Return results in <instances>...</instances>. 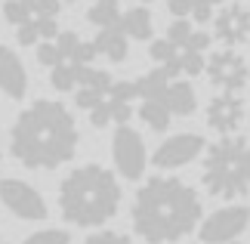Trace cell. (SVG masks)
Returning <instances> with one entry per match:
<instances>
[{
	"label": "cell",
	"instance_id": "obj_1",
	"mask_svg": "<svg viewBox=\"0 0 250 244\" xmlns=\"http://www.w3.org/2000/svg\"><path fill=\"white\" fill-rule=\"evenodd\" d=\"M81 130L71 109L56 99H34L9 127V155L28 170H56L74 158Z\"/></svg>",
	"mask_w": 250,
	"mask_h": 244
},
{
	"label": "cell",
	"instance_id": "obj_2",
	"mask_svg": "<svg viewBox=\"0 0 250 244\" xmlns=\"http://www.w3.org/2000/svg\"><path fill=\"white\" fill-rule=\"evenodd\" d=\"M133 232L148 244H176L198 232L204 220V201L195 185L179 177H151L133 198Z\"/></svg>",
	"mask_w": 250,
	"mask_h": 244
},
{
	"label": "cell",
	"instance_id": "obj_3",
	"mask_svg": "<svg viewBox=\"0 0 250 244\" xmlns=\"http://www.w3.org/2000/svg\"><path fill=\"white\" fill-rule=\"evenodd\" d=\"M59 213L68 226L99 229L121 210V182L102 164H81L68 170L56 192Z\"/></svg>",
	"mask_w": 250,
	"mask_h": 244
},
{
	"label": "cell",
	"instance_id": "obj_4",
	"mask_svg": "<svg viewBox=\"0 0 250 244\" xmlns=\"http://www.w3.org/2000/svg\"><path fill=\"white\" fill-rule=\"evenodd\" d=\"M201 182L207 195L223 201H238L250 195V139L244 136H219L204 149Z\"/></svg>",
	"mask_w": 250,
	"mask_h": 244
},
{
	"label": "cell",
	"instance_id": "obj_5",
	"mask_svg": "<svg viewBox=\"0 0 250 244\" xmlns=\"http://www.w3.org/2000/svg\"><path fill=\"white\" fill-rule=\"evenodd\" d=\"M59 9L62 0H6L3 19L13 25L19 46H37L62 31Z\"/></svg>",
	"mask_w": 250,
	"mask_h": 244
},
{
	"label": "cell",
	"instance_id": "obj_6",
	"mask_svg": "<svg viewBox=\"0 0 250 244\" xmlns=\"http://www.w3.org/2000/svg\"><path fill=\"white\" fill-rule=\"evenodd\" d=\"M53 44H56V65L50 68V87L59 93H74L78 84L86 77V71L93 68V62L99 59L96 46L93 41H83L71 28H62L53 37Z\"/></svg>",
	"mask_w": 250,
	"mask_h": 244
},
{
	"label": "cell",
	"instance_id": "obj_7",
	"mask_svg": "<svg viewBox=\"0 0 250 244\" xmlns=\"http://www.w3.org/2000/svg\"><path fill=\"white\" fill-rule=\"evenodd\" d=\"M111 161H114L118 177L130 179V182L142 179V173H146V167H148L146 139H142V133L133 130L130 124L114 127V133H111Z\"/></svg>",
	"mask_w": 250,
	"mask_h": 244
},
{
	"label": "cell",
	"instance_id": "obj_8",
	"mask_svg": "<svg viewBox=\"0 0 250 244\" xmlns=\"http://www.w3.org/2000/svg\"><path fill=\"white\" fill-rule=\"evenodd\" d=\"M0 204H3L16 220H25V222H43L50 217V204L43 201V195L37 192L31 182L16 179V177L0 179Z\"/></svg>",
	"mask_w": 250,
	"mask_h": 244
},
{
	"label": "cell",
	"instance_id": "obj_9",
	"mask_svg": "<svg viewBox=\"0 0 250 244\" xmlns=\"http://www.w3.org/2000/svg\"><path fill=\"white\" fill-rule=\"evenodd\" d=\"M204 71H207V81L213 84L219 93H241L247 87V81H250L247 59L238 50H229V46L207 53Z\"/></svg>",
	"mask_w": 250,
	"mask_h": 244
},
{
	"label": "cell",
	"instance_id": "obj_10",
	"mask_svg": "<svg viewBox=\"0 0 250 244\" xmlns=\"http://www.w3.org/2000/svg\"><path fill=\"white\" fill-rule=\"evenodd\" d=\"M247 226H250V207L247 204H229V207H219L201 220L198 238L204 244H232L238 241V235H244Z\"/></svg>",
	"mask_w": 250,
	"mask_h": 244
},
{
	"label": "cell",
	"instance_id": "obj_11",
	"mask_svg": "<svg viewBox=\"0 0 250 244\" xmlns=\"http://www.w3.org/2000/svg\"><path fill=\"white\" fill-rule=\"evenodd\" d=\"M133 102H136V84L133 81H118L114 77L111 90L105 93V99L96 105L90 114V124L105 130V127H124L133 121Z\"/></svg>",
	"mask_w": 250,
	"mask_h": 244
},
{
	"label": "cell",
	"instance_id": "obj_12",
	"mask_svg": "<svg viewBox=\"0 0 250 244\" xmlns=\"http://www.w3.org/2000/svg\"><path fill=\"white\" fill-rule=\"evenodd\" d=\"M207 149L204 136L201 133H176L164 139L158 145L155 152H151V164H155L158 170H179V167H188L195 158H201Z\"/></svg>",
	"mask_w": 250,
	"mask_h": 244
},
{
	"label": "cell",
	"instance_id": "obj_13",
	"mask_svg": "<svg viewBox=\"0 0 250 244\" xmlns=\"http://www.w3.org/2000/svg\"><path fill=\"white\" fill-rule=\"evenodd\" d=\"M213 37L229 50H238L250 41V6L247 3H226L213 16Z\"/></svg>",
	"mask_w": 250,
	"mask_h": 244
},
{
	"label": "cell",
	"instance_id": "obj_14",
	"mask_svg": "<svg viewBox=\"0 0 250 244\" xmlns=\"http://www.w3.org/2000/svg\"><path fill=\"white\" fill-rule=\"evenodd\" d=\"M244 114H247V109L238 93H216L204 109V121L219 136H235L244 124Z\"/></svg>",
	"mask_w": 250,
	"mask_h": 244
},
{
	"label": "cell",
	"instance_id": "obj_15",
	"mask_svg": "<svg viewBox=\"0 0 250 244\" xmlns=\"http://www.w3.org/2000/svg\"><path fill=\"white\" fill-rule=\"evenodd\" d=\"M0 93L13 102H22L28 96V71L13 46L0 44Z\"/></svg>",
	"mask_w": 250,
	"mask_h": 244
},
{
	"label": "cell",
	"instance_id": "obj_16",
	"mask_svg": "<svg viewBox=\"0 0 250 244\" xmlns=\"http://www.w3.org/2000/svg\"><path fill=\"white\" fill-rule=\"evenodd\" d=\"M111 84H114L111 71H105V68H90L86 77L78 84V90H74V105L83 109V111H93L96 105L105 99V93L111 90Z\"/></svg>",
	"mask_w": 250,
	"mask_h": 244
},
{
	"label": "cell",
	"instance_id": "obj_17",
	"mask_svg": "<svg viewBox=\"0 0 250 244\" xmlns=\"http://www.w3.org/2000/svg\"><path fill=\"white\" fill-rule=\"evenodd\" d=\"M164 102H167L173 118H191L198 111V93L191 87V81H186V77H176V81L167 84Z\"/></svg>",
	"mask_w": 250,
	"mask_h": 244
},
{
	"label": "cell",
	"instance_id": "obj_18",
	"mask_svg": "<svg viewBox=\"0 0 250 244\" xmlns=\"http://www.w3.org/2000/svg\"><path fill=\"white\" fill-rule=\"evenodd\" d=\"M121 31L127 34V41H151L155 37V16L148 6H130L121 13Z\"/></svg>",
	"mask_w": 250,
	"mask_h": 244
},
{
	"label": "cell",
	"instance_id": "obj_19",
	"mask_svg": "<svg viewBox=\"0 0 250 244\" xmlns=\"http://www.w3.org/2000/svg\"><path fill=\"white\" fill-rule=\"evenodd\" d=\"M93 46H96V56H102V59H108L114 65L124 62L130 53V41L121 28H99L93 37Z\"/></svg>",
	"mask_w": 250,
	"mask_h": 244
},
{
	"label": "cell",
	"instance_id": "obj_20",
	"mask_svg": "<svg viewBox=\"0 0 250 244\" xmlns=\"http://www.w3.org/2000/svg\"><path fill=\"white\" fill-rule=\"evenodd\" d=\"M136 114L142 118V124H146L148 130H155V133H164L170 127V121H173V114H170L164 99H139Z\"/></svg>",
	"mask_w": 250,
	"mask_h": 244
},
{
	"label": "cell",
	"instance_id": "obj_21",
	"mask_svg": "<svg viewBox=\"0 0 250 244\" xmlns=\"http://www.w3.org/2000/svg\"><path fill=\"white\" fill-rule=\"evenodd\" d=\"M121 3L118 0H93L90 9H86V19L96 25V31L99 28H121Z\"/></svg>",
	"mask_w": 250,
	"mask_h": 244
},
{
	"label": "cell",
	"instance_id": "obj_22",
	"mask_svg": "<svg viewBox=\"0 0 250 244\" xmlns=\"http://www.w3.org/2000/svg\"><path fill=\"white\" fill-rule=\"evenodd\" d=\"M22 244H71V232L68 229H37Z\"/></svg>",
	"mask_w": 250,
	"mask_h": 244
},
{
	"label": "cell",
	"instance_id": "obj_23",
	"mask_svg": "<svg viewBox=\"0 0 250 244\" xmlns=\"http://www.w3.org/2000/svg\"><path fill=\"white\" fill-rule=\"evenodd\" d=\"M83 244H136L130 235H124V232H114V229H99L93 232L90 238H86Z\"/></svg>",
	"mask_w": 250,
	"mask_h": 244
},
{
	"label": "cell",
	"instance_id": "obj_24",
	"mask_svg": "<svg viewBox=\"0 0 250 244\" xmlns=\"http://www.w3.org/2000/svg\"><path fill=\"white\" fill-rule=\"evenodd\" d=\"M0 164H3V139H0Z\"/></svg>",
	"mask_w": 250,
	"mask_h": 244
},
{
	"label": "cell",
	"instance_id": "obj_25",
	"mask_svg": "<svg viewBox=\"0 0 250 244\" xmlns=\"http://www.w3.org/2000/svg\"><path fill=\"white\" fill-rule=\"evenodd\" d=\"M139 3H142V6H146V3H155V0H139Z\"/></svg>",
	"mask_w": 250,
	"mask_h": 244
},
{
	"label": "cell",
	"instance_id": "obj_26",
	"mask_svg": "<svg viewBox=\"0 0 250 244\" xmlns=\"http://www.w3.org/2000/svg\"><path fill=\"white\" fill-rule=\"evenodd\" d=\"M238 3H247V6H250V0H238Z\"/></svg>",
	"mask_w": 250,
	"mask_h": 244
},
{
	"label": "cell",
	"instance_id": "obj_27",
	"mask_svg": "<svg viewBox=\"0 0 250 244\" xmlns=\"http://www.w3.org/2000/svg\"><path fill=\"white\" fill-rule=\"evenodd\" d=\"M0 244H6V238H0Z\"/></svg>",
	"mask_w": 250,
	"mask_h": 244
},
{
	"label": "cell",
	"instance_id": "obj_28",
	"mask_svg": "<svg viewBox=\"0 0 250 244\" xmlns=\"http://www.w3.org/2000/svg\"><path fill=\"white\" fill-rule=\"evenodd\" d=\"M232 244H241V241H232Z\"/></svg>",
	"mask_w": 250,
	"mask_h": 244
}]
</instances>
